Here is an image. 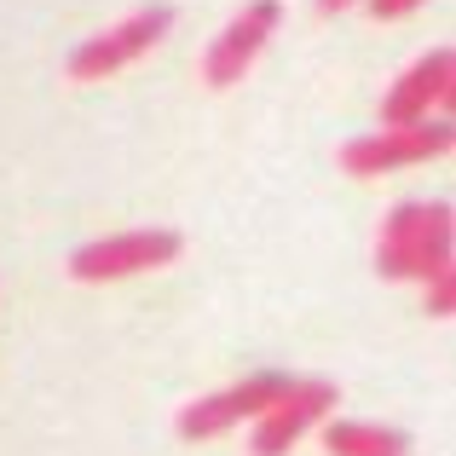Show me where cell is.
I'll list each match as a JSON object with an SVG mask.
<instances>
[{"label": "cell", "mask_w": 456, "mask_h": 456, "mask_svg": "<svg viewBox=\"0 0 456 456\" xmlns=\"http://www.w3.org/2000/svg\"><path fill=\"white\" fill-rule=\"evenodd\" d=\"M416 6H422V0H370L376 18H404V12H416Z\"/></svg>", "instance_id": "11"}, {"label": "cell", "mask_w": 456, "mask_h": 456, "mask_svg": "<svg viewBox=\"0 0 456 456\" xmlns=\"http://www.w3.org/2000/svg\"><path fill=\"white\" fill-rule=\"evenodd\" d=\"M283 393H289V376H248V381H237V387L202 393L197 404H185L174 428H179V439H214V434H225V428H237V422H255V416L272 411Z\"/></svg>", "instance_id": "3"}, {"label": "cell", "mask_w": 456, "mask_h": 456, "mask_svg": "<svg viewBox=\"0 0 456 456\" xmlns=\"http://www.w3.org/2000/svg\"><path fill=\"white\" fill-rule=\"evenodd\" d=\"M451 306H456V272L445 266V272L428 278V312H434V318H451Z\"/></svg>", "instance_id": "10"}, {"label": "cell", "mask_w": 456, "mask_h": 456, "mask_svg": "<svg viewBox=\"0 0 456 456\" xmlns=\"http://www.w3.org/2000/svg\"><path fill=\"white\" fill-rule=\"evenodd\" d=\"M330 411H335V387H330V381H289V393H283L272 411L255 416L248 451H255V456H283L312 422H323Z\"/></svg>", "instance_id": "8"}, {"label": "cell", "mask_w": 456, "mask_h": 456, "mask_svg": "<svg viewBox=\"0 0 456 456\" xmlns=\"http://www.w3.org/2000/svg\"><path fill=\"white\" fill-rule=\"evenodd\" d=\"M318 6H323V12H341V6H346V0H318Z\"/></svg>", "instance_id": "12"}, {"label": "cell", "mask_w": 456, "mask_h": 456, "mask_svg": "<svg viewBox=\"0 0 456 456\" xmlns=\"http://www.w3.org/2000/svg\"><path fill=\"white\" fill-rule=\"evenodd\" d=\"M167 23H174V6H145V12H134V18L110 23V29L93 35L87 46H76L69 81H104V76H116V69H127L134 58H145L151 46L162 41Z\"/></svg>", "instance_id": "2"}, {"label": "cell", "mask_w": 456, "mask_h": 456, "mask_svg": "<svg viewBox=\"0 0 456 456\" xmlns=\"http://www.w3.org/2000/svg\"><path fill=\"white\" fill-rule=\"evenodd\" d=\"M323 451L330 456H404L411 439L399 428H376V422H330L323 428Z\"/></svg>", "instance_id": "9"}, {"label": "cell", "mask_w": 456, "mask_h": 456, "mask_svg": "<svg viewBox=\"0 0 456 456\" xmlns=\"http://www.w3.org/2000/svg\"><path fill=\"white\" fill-rule=\"evenodd\" d=\"M451 151V122H422V127H381L370 139H353L341 151V167L358 179H376L393 174V167H416V162H434V156Z\"/></svg>", "instance_id": "4"}, {"label": "cell", "mask_w": 456, "mask_h": 456, "mask_svg": "<svg viewBox=\"0 0 456 456\" xmlns=\"http://www.w3.org/2000/svg\"><path fill=\"white\" fill-rule=\"evenodd\" d=\"M179 255V232H122L87 243L69 255V278L81 283H110V278H134V272H156Z\"/></svg>", "instance_id": "5"}, {"label": "cell", "mask_w": 456, "mask_h": 456, "mask_svg": "<svg viewBox=\"0 0 456 456\" xmlns=\"http://www.w3.org/2000/svg\"><path fill=\"white\" fill-rule=\"evenodd\" d=\"M451 87H456V53L439 46V53H428L416 69H404V81L387 93V104H381V127L439 122V116L451 110Z\"/></svg>", "instance_id": "6"}, {"label": "cell", "mask_w": 456, "mask_h": 456, "mask_svg": "<svg viewBox=\"0 0 456 456\" xmlns=\"http://www.w3.org/2000/svg\"><path fill=\"white\" fill-rule=\"evenodd\" d=\"M451 266V208L445 202H399L376 237L381 278H434Z\"/></svg>", "instance_id": "1"}, {"label": "cell", "mask_w": 456, "mask_h": 456, "mask_svg": "<svg viewBox=\"0 0 456 456\" xmlns=\"http://www.w3.org/2000/svg\"><path fill=\"white\" fill-rule=\"evenodd\" d=\"M278 23H283L278 0H248V6L225 23L220 41L208 46V58H202V81H208V87H232V81H243V69L260 58V46L272 41Z\"/></svg>", "instance_id": "7"}]
</instances>
